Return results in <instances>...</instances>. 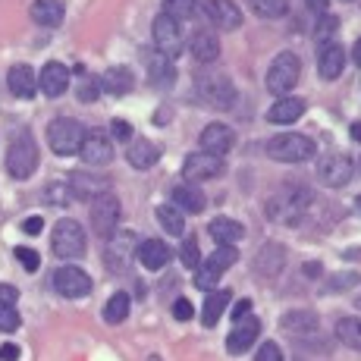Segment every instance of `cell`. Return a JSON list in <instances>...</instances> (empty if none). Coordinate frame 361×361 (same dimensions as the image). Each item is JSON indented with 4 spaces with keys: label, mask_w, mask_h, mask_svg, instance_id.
Listing matches in <instances>:
<instances>
[{
    "label": "cell",
    "mask_w": 361,
    "mask_h": 361,
    "mask_svg": "<svg viewBox=\"0 0 361 361\" xmlns=\"http://www.w3.org/2000/svg\"><path fill=\"white\" fill-rule=\"evenodd\" d=\"M311 204V192L305 185H286L267 201V217L276 224H295Z\"/></svg>",
    "instance_id": "cell-1"
},
{
    "label": "cell",
    "mask_w": 361,
    "mask_h": 361,
    "mask_svg": "<svg viewBox=\"0 0 361 361\" xmlns=\"http://www.w3.org/2000/svg\"><path fill=\"white\" fill-rule=\"evenodd\" d=\"M195 85H198L201 101L211 104L214 110H230L235 104V85L226 79L224 73H217V69H204V73H198Z\"/></svg>",
    "instance_id": "cell-2"
},
{
    "label": "cell",
    "mask_w": 361,
    "mask_h": 361,
    "mask_svg": "<svg viewBox=\"0 0 361 361\" xmlns=\"http://www.w3.org/2000/svg\"><path fill=\"white\" fill-rule=\"evenodd\" d=\"M38 166V145H35V135L29 129H23L16 138H13L10 151H6V170H10L13 179H29Z\"/></svg>",
    "instance_id": "cell-3"
},
{
    "label": "cell",
    "mask_w": 361,
    "mask_h": 361,
    "mask_svg": "<svg viewBox=\"0 0 361 361\" xmlns=\"http://www.w3.org/2000/svg\"><path fill=\"white\" fill-rule=\"evenodd\" d=\"M82 142H85V126L69 116H57V120L47 126V145H51L54 154L69 157V154H79Z\"/></svg>",
    "instance_id": "cell-4"
},
{
    "label": "cell",
    "mask_w": 361,
    "mask_h": 361,
    "mask_svg": "<svg viewBox=\"0 0 361 361\" xmlns=\"http://www.w3.org/2000/svg\"><path fill=\"white\" fill-rule=\"evenodd\" d=\"M267 154L283 164H302L314 157V142L308 135H298V132H280L267 142Z\"/></svg>",
    "instance_id": "cell-5"
},
{
    "label": "cell",
    "mask_w": 361,
    "mask_h": 361,
    "mask_svg": "<svg viewBox=\"0 0 361 361\" xmlns=\"http://www.w3.org/2000/svg\"><path fill=\"white\" fill-rule=\"evenodd\" d=\"M298 75H302V60L293 51H283L274 57V63L267 69V92L274 94H286L295 88Z\"/></svg>",
    "instance_id": "cell-6"
},
{
    "label": "cell",
    "mask_w": 361,
    "mask_h": 361,
    "mask_svg": "<svg viewBox=\"0 0 361 361\" xmlns=\"http://www.w3.org/2000/svg\"><path fill=\"white\" fill-rule=\"evenodd\" d=\"M235 258H239V252H235L233 245H217V252H214L204 264L195 267V286L198 289H214L220 283V276L235 264Z\"/></svg>",
    "instance_id": "cell-7"
},
{
    "label": "cell",
    "mask_w": 361,
    "mask_h": 361,
    "mask_svg": "<svg viewBox=\"0 0 361 361\" xmlns=\"http://www.w3.org/2000/svg\"><path fill=\"white\" fill-rule=\"evenodd\" d=\"M54 255L63 261L82 258L85 255V230L75 220H60L54 226Z\"/></svg>",
    "instance_id": "cell-8"
},
{
    "label": "cell",
    "mask_w": 361,
    "mask_h": 361,
    "mask_svg": "<svg viewBox=\"0 0 361 361\" xmlns=\"http://www.w3.org/2000/svg\"><path fill=\"white\" fill-rule=\"evenodd\" d=\"M116 224H120V198L114 192H104L92 201V230L101 239H114Z\"/></svg>",
    "instance_id": "cell-9"
},
{
    "label": "cell",
    "mask_w": 361,
    "mask_h": 361,
    "mask_svg": "<svg viewBox=\"0 0 361 361\" xmlns=\"http://www.w3.org/2000/svg\"><path fill=\"white\" fill-rule=\"evenodd\" d=\"M226 173L224 157L207 154V151H198V154H189L183 164V176L189 183H204V179H220Z\"/></svg>",
    "instance_id": "cell-10"
},
{
    "label": "cell",
    "mask_w": 361,
    "mask_h": 361,
    "mask_svg": "<svg viewBox=\"0 0 361 361\" xmlns=\"http://www.w3.org/2000/svg\"><path fill=\"white\" fill-rule=\"evenodd\" d=\"M317 179H321L327 189H343L345 183L352 179V161L339 151H330L317 161Z\"/></svg>",
    "instance_id": "cell-11"
},
{
    "label": "cell",
    "mask_w": 361,
    "mask_h": 361,
    "mask_svg": "<svg viewBox=\"0 0 361 361\" xmlns=\"http://www.w3.org/2000/svg\"><path fill=\"white\" fill-rule=\"evenodd\" d=\"M79 154H82V161H85L88 166H107L110 161H114V138H110V132L88 129Z\"/></svg>",
    "instance_id": "cell-12"
},
{
    "label": "cell",
    "mask_w": 361,
    "mask_h": 361,
    "mask_svg": "<svg viewBox=\"0 0 361 361\" xmlns=\"http://www.w3.org/2000/svg\"><path fill=\"white\" fill-rule=\"evenodd\" d=\"M154 47H157V54L166 60H173V57H179L183 54V29H179V23H173L170 16H157L154 19Z\"/></svg>",
    "instance_id": "cell-13"
},
{
    "label": "cell",
    "mask_w": 361,
    "mask_h": 361,
    "mask_svg": "<svg viewBox=\"0 0 361 361\" xmlns=\"http://www.w3.org/2000/svg\"><path fill=\"white\" fill-rule=\"evenodd\" d=\"M204 16L211 19V25H217L220 32H235L242 25V10L233 0H204L201 4Z\"/></svg>",
    "instance_id": "cell-14"
},
{
    "label": "cell",
    "mask_w": 361,
    "mask_h": 361,
    "mask_svg": "<svg viewBox=\"0 0 361 361\" xmlns=\"http://www.w3.org/2000/svg\"><path fill=\"white\" fill-rule=\"evenodd\" d=\"M54 286L66 298H82L92 293V276L82 267H60L57 274H54Z\"/></svg>",
    "instance_id": "cell-15"
},
{
    "label": "cell",
    "mask_w": 361,
    "mask_h": 361,
    "mask_svg": "<svg viewBox=\"0 0 361 361\" xmlns=\"http://www.w3.org/2000/svg\"><path fill=\"white\" fill-rule=\"evenodd\" d=\"M258 333H261L258 317H242V321H235L233 333L226 336V352H230V355H245V352L258 343Z\"/></svg>",
    "instance_id": "cell-16"
},
{
    "label": "cell",
    "mask_w": 361,
    "mask_h": 361,
    "mask_svg": "<svg viewBox=\"0 0 361 361\" xmlns=\"http://www.w3.org/2000/svg\"><path fill=\"white\" fill-rule=\"evenodd\" d=\"M233 145H235V132L226 126V123H211V126L201 129V148H204L207 154L224 157L233 151Z\"/></svg>",
    "instance_id": "cell-17"
},
{
    "label": "cell",
    "mask_w": 361,
    "mask_h": 361,
    "mask_svg": "<svg viewBox=\"0 0 361 361\" xmlns=\"http://www.w3.org/2000/svg\"><path fill=\"white\" fill-rule=\"evenodd\" d=\"M69 192H73L75 198H98L104 192H110V179L107 176H98V173H88V170H79L69 176Z\"/></svg>",
    "instance_id": "cell-18"
},
{
    "label": "cell",
    "mask_w": 361,
    "mask_h": 361,
    "mask_svg": "<svg viewBox=\"0 0 361 361\" xmlns=\"http://www.w3.org/2000/svg\"><path fill=\"white\" fill-rule=\"evenodd\" d=\"M38 88L47 94V98H60V94L69 88V66L57 63V60H51V63H44L38 75Z\"/></svg>",
    "instance_id": "cell-19"
},
{
    "label": "cell",
    "mask_w": 361,
    "mask_h": 361,
    "mask_svg": "<svg viewBox=\"0 0 361 361\" xmlns=\"http://www.w3.org/2000/svg\"><path fill=\"white\" fill-rule=\"evenodd\" d=\"M132 252H135V235H132V233H120L116 239H110L107 255H104V258H107V267L110 270H126Z\"/></svg>",
    "instance_id": "cell-20"
},
{
    "label": "cell",
    "mask_w": 361,
    "mask_h": 361,
    "mask_svg": "<svg viewBox=\"0 0 361 361\" xmlns=\"http://www.w3.org/2000/svg\"><path fill=\"white\" fill-rule=\"evenodd\" d=\"M343 66H345V51L339 44L317 47V73H321V79H339Z\"/></svg>",
    "instance_id": "cell-21"
},
{
    "label": "cell",
    "mask_w": 361,
    "mask_h": 361,
    "mask_svg": "<svg viewBox=\"0 0 361 361\" xmlns=\"http://www.w3.org/2000/svg\"><path fill=\"white\" fill-rule=\"evenodd\" d=\"M189 47H192V57L198 60V63H204V66H211L214 60L220 57V41H217V35L214 32H195L192 35V41H189Z\"/></svg>",
    "instance_id": "cell-22"
},
{
    "label": "cell",
    "mask_w": 361,
    "mask_h": 361,
    "mask_svg": "<svg viewBox=\"0 0 361 361\" xmlns=\"http://www.w3.org/2000/svg\"><path fill=\"white\" fill-rule=\"evenodd\" d=\"M138 261H142L145 270H161L170 264V248H166V242H161V239H145L142 245H138Z\"/></svg>",
    "instance_id": "cell-23"
},
{
    "label": "cell",
    "mask_w": 361,
    "mask_h": 361,
    "mask_svg": "<svg viewBox=\"0 0 361 361\" xmlns=\"http://www.w3.org/2000/svg\"><path fill=\"white\" fill-rule=\"evenodd\" d=\"M126 161L135 166V170H151L157 161H161V148L154 142H145V138H135L126 151Z\"/></svg>",
    "instance_id": "cell-24"
},
{
    "label": "cell",
    "mask_w": 361,
    "mask_h": 361,
    "mask_svg": "<svg viewBox=\"0 0 361 361\" xmlns=\"http://www.w3.org/2000/svg\"><path fill=\"white\" fill-rule=\"evenodd\" d=\"M6 85H10V92L16 98H23V101L35 98V69L25 63H16L10 69V75H6Z\"/></svg>",
    "instance_id": "cell-25"
},
{
    "label": "cell",
    "mask_w": 361,
    "mask_h": 361,
    "mask_svg": "<svg viewBox=\"0 0 361 361\" xmlns=\"http://www.w3.org/2000/svg\"><path fill=\"white\" fill-rule=\"evenodd\" d=\"M283 330L293 333V336H314L321 330V321L311 311H286L283 314Z\"/></svg>",
    "instance_id": "cell-26"
},
{
    "label": "cell",
    "mask_w": 361,
    "mask_h": 361,
    "mask_svg": "<svg viewBox=\"0 0 361 361\" xmlns=\"http://www.w3.org/2000/svg\"><path fill=\"white\" fill-rule=\"evenodd\" d=\"M66 10L60 0H35L32 4V19L38 25H44V29H57L60 23H63Z\"/></svg>",
    "instance_id": "cell-27"
},
{
    "label": "cell",
    "mask_w": 361,
    "mask_h": 361,
    "mask_svg": "<svg viewBox=\"0 0 361 361\" xmlns=\"http://www.w3.org/2000/svg\"><path fill=\"white\" fill-rule=\"evenodd\" d=\"M302 114H305V101L302 98H280L274 107L267 110V120L276 123V126H289V123H295Z\"/></svg>",
    "instance_id": "cell-28"
},
{
    "label": "cell",
    "mask_w": 361,
    "mask_h": 361,
    "mask_svg": "<svg viewBox=\"0 0 361 361\" xmlns=\"http://www.w3.org/2000/svg\"><path fill=\"white\" fill-rule=\"evenodd\" d=\"M173 204H176L183 214H201L207 207V198H204V192L195 189V185H176V189H173Z\"/></svg>",
    "instance_id": "cell-29"
},
{
    "label": "cell",
    "mask_w": 361,
    "mask_h": 361,
    "mask_svg": "<svg viewBox=\"0 0 361 361\" xmlns=\"http://www.w3.org/2000/svg\"><path fill=\"white\" fill-rule=\"evenodd\" d=\"M207 233H211L220 245H233V242H239L242 235H245V226L233 217H214L211 226H207Z\"/></svg>",
    "instance_id": "cell-30"
},
{
    "label": "cell",
    "mask_w": 361,
    "mask_h": 361,
    "mask_svg": "<svg viewBox=\"0 0 361 361\" xmlns=\"http://www.w3.org/2000/svg\"><path fill=\"white\" fill-rule=\"evenodd\" d=\"M230 298H233L230 289H214V293L207 295V302H204V311H201V324H204V327H217V321L224 317Z\"/></svg>",
    "instance_id": "cell-31"
},
{
    "label": "cell",
    "mask_w": 361,
    "mask_h": 361,
    "mask_svg": "<svg viewBox=\"0 0 361 361\" xmlns=\"http://www.w3.org/2000/svg\"><path fill=\"white\" fill-rule=\"evenodd\" d=\"M101 85L107 88L110 94H129L132 85H135V79H132V69L129 66H110L107 73H104Z\"/></svg>",
    "instance_id": "cell-32"
},
{
    "label": "cell",
    "mask_w": 361,
    "mask_h": 361,
    "mask_svg": "<svg viewBox=\"0 0 361 361\" xmlns=\"http://www.w3.org/2000/svg\"><path fill=\"white\" fill-rule=\"evenodd\" d=\"M157 220H161V226L170 235H183L185 233V217H183V211H179V207L161 204V207H157Z\"/></svg>",
    "instance_id": "cell-33"
},
{
    "label": "cell",
    "mask_w": 361,
    "mask_h": 361,
    "mask_svg": "<svg viewBox=\"0 0 361 361\" xmlns=\"http://www.w3.org/2000/svg\"><path fill=\"white\" fill-rule=\"evenodd\" d=\"M339 343H345L349 349H361V317H343L336 324Z\"/></svg>",
    "instance_id": "cell-34"
},
{
    "label": "cell",
    "mask_w": 361,
    "mask_h": 361,
    "mask_svg": "<svg viewBox=\"0 0 361 361\" xmlns=\"http://www.w3.org/2000/svg\"><path fill=\"white\" fill-rule=\"evenodd\" d=\"M248 6L261 19H280L289 13V0H248Z\"/></svg>",
    "instance_id": "cell-35"
},
{
    "label": "cell",
    "mask_w": 361,
    "mask_h": 361,
    "mask_svg": "<svg viewBox=\"0 0 361 361\" xmlns=\"http://www.w3.org/2000/svg\"><path fill=\"white\" fill-rule=\"evenodd\" d=\"M126 317H129V295L126 293L110 295V302L104 305V321L107 324H123Z\"/></svg>",
    "instance_id": "cell-36"
},
{
    "label": "cell",
    "mask_w": 361,
    "mask_h": 361,
    "mask_svg": "<svg viewBox=\"0 0 361 361\" xmlns=\"http://www.w3.org/2000/svg\"><path fill=\"white\" fill-rule=\"evenodd\" d=\"M148 75H151V82L154 85H170L173 82V66H170V60L166 57H148Z\"/></svg>",
    "instance_id": "cell-37"
},
{
    "label": "cell",
    "mask_w": 361,
    "mask_h": 361,
    "mask_svg": "<svg viewBox=\"0 0 361 361\" xmlns=\"http://www.w3.org/2000/svg\"><path fill=\"white\" fill-rule=\"evenodd\" d=\"M164 16H170L173 23H189V19L195 16V4H192V0H166Z\"/></svg>",
    "instance_id": "cell-38"
},
{
    "label": "cell",
    "mask_w": 361,
    "mask_h": 361,
    "mask_svg": "<svg viewBox=\"0 0 361 361\" xmlns=\"http://www.w3.org/2000/svg\"><path fill=\"white\" fill-rule=\"evenodd\" d=\"M336 29H339V19H336V16H330V13H324V16H321V23H317V32H314L317 47L336 44V41H333V35H336Z\"/></svg>",
    "instance_id": "cell-39"
},
{
    "label": "cell",
    "mask_w": 361,
    "mask_h": 361,
    "mask_svg": "<svg viewBox=\"0 0 361 361\" xmlns=\"http://www.w3.org/2000/svg\"><path fill=\"white\" fill-rule=\"evenodd\" d=\"M19 324H23V317H19V311L13 308V305L0 308V333H13V330H19Z\"/></svg>",
    "instance_id": "cell-40"
},
{
    "label": "cell",
    "mask_w": 361,
    "mask_h": 361,
    "mask_svg": "<svg viewBox=\"0 0 361 361\" xmlns=\"http://www.w3.org/2000/svg\"><path fill=\"white\" fill-rule=\"evenodd\" d=\"M98 94H101V82L92 79V75H85V79H82V85H79V101L82 104H92V101H98Z\"/></svg>",
    "instance_id": "cell-41"
},
{
    "label": "cell",
    "mask_w": 361,
    "mask_h": 361,
    "mask_svg": "<svg viewBox=\"0 0 361 361\" xmlns=\"http://www.w3.org/2000/svg\"><path fill=\"white\" fill-rule=\"evenodd\" d=\"M179 258H183L185 267H192L195 270L198 264H201V255H198V242L195 239H185L183 242V252H179Z\"/></svg>",
    "instance_id": "cell-42"
},
{
    "label": "cell",
    "mask_w": 361,
    "mask_h": 361,
    "mask_svg": "<svg viewBox=\"0 0 361 361\" xmlns=\"http://www.w3.org/2000/svg\"><path fill=\"white\" fill-rule=\"evenodd\" d=\"M16 261L19 264H23V267L25 270H32V274H35V270H38L41 267V258H38V252H35V248H16Z\"/></svg>",
    "instance_id": "cell-43"
},
{
    "label": "cell",
    "mask_w": 361,
    "mask_h": 361,
    "mask_svg": "<svg viewBox=\"0 0 361 361\" xmlns=\"http://www.w3.org/2000/svg\"><path fill=\"white\" fill-rule=\"evenodd\" d=\"M173 317H176V321H192V317H195V308H192L189 298H176V302H173Z\"/></svg>",
    "instance_id": "cell-44"
},
{
    "label": "cell",
    "mask_w": 361,
    "mask_h": 361,
    "mask_svg": "<svg viewBox=\"0 0 361 361\" xmlns=\"http://www.w3.org/2000/svg\"><path fill=\"white\" fill-rule=\"evenodd\" d=\"M255 361H283V352L276 343H264L258 349V355H255Z\"/></svg>",
    "instance_id": "cell-45"
},
{
    "label": "cell",
    "mask_w": 361,
    "mask_h": 361,
    "mask_svg": "<svg viewBox=\"0 0 361 361\" xmlns=\"http://www.w3.org/2000/svg\"><path fill=\"white\" fill-rule=\"evenodd\" d=\"M355 283H358V274H339L327 283V293H336V289H343V286H355Z\"/></svg>",
    "instance_id": "cell-46"
},
{
    "label": "cell",
    "mask_w": 361,
    "mask_h": 361,
    "mask_svg": "<svg viewBox=\"0 0 361 361\" xmlns=\"http://www.w3.org/2000/svg\"><path fill=\"white\" fill-rule=\"evenodd\" d=\"M66 185H47V201H51V204H66V201H69V195H66Z\"/></svg>",
    "instance_id": "cell-47"
},
{
    "label": "cell",
    "mask_w": 361,
    "mask_h": 361,
    "mask_svg": "<svg viewBox=\"0 0 361 361\" xmlns=\"http://www.w3.org/2000/svg\"><path fill=\"white\" fill-rule=\"evenodd\" d=\"M16 286H10V283H0V308H6V305H16Z\"/></svg>",
    "instance_id": "cell-48"
},
{
    "label": "cell",
    "mask_w": 361,
    "mask_h": 361,
    "mask_svg": "<svg viewBox=\"0 0 361 361\" xmlns=\"http://www.w3.org/2000/svg\"><path fill=\"white\" fill-rule=\"evenodd\" d=\"M110 132H114V138H123V142H129V138H132V126H129V123H123V120H114Z\"/></svg>",
    "instance_id": "cell-49"
},
{
    "label": "cell",
    "mask_w": 361,
    "mask_h": 361,
    "mask_svg": "<svg viewBox=\"0 0 361 361\" xmlns=\"http://www.w3.org/2000/svg\"><path fill=\"white\" fill-rule=\"evenodd\" d=\"M23 230L29 233V235H38L41 230H44V220H41V217H29V220L23 224Z\"/></svg>",
    "instance_id": "cell-50"
},
{
    "label": "cell",
    "mask_w": 361,
    "mask_h": 361,
    "mask_svg": "<svg viewBox=\"0 0 361 361\" xmlns=\"http://www.w3.org/2000/svg\"><path fill=\"white\" fill-rule=\"evenodd\" d=\"M248 311H252V302H248V298H242V302L233 308V321H242V317H248Z\"/></svg>",
    "instance_id": "cell-51"
},
{
    "label": "cell",
    "mask_w": 361,
    "mask_h": 361,
    "mask_svg": "<svg viewBox=\"0 0 361 361\" xmlns=\"http://www.w3.org/2000/svg\"><path fill=\"white\" fill-rule=\"evenodd\" d=\"M16 358H19V345L6 343L4 349H0V361H16Z\"/></svg>",
    "instance_id": "cell-52"
},
{
    "label": "cell",
    "mask_w": 361,
    "mask_h": 361,
    "mask_svg": "<svg viewBox=\"0 0 361 361\" xmlns=\"http://www.w3.org/2000/svg\"><path fill=\"white\" fill-rule=\"evenodd\" d=\"M305 4H308V10H314V13H327L330 0H305Z\"/></svg>",
    "instance_id": "cell-53"
},
{
    "label": "cell",
    "mask_w": 361,
    "mask_h": 361,
    "mask_svg": "<svg viewBox=\"0 0 361 361\" xmlns=\"http://www.w3.org/2000/svg\"><path fill=\"white\" fill-rule=\"evenodd\" d=\"M352 57H355V63L361 66V38L355 41V51H352Z\"/></svg>",
    "instance_id": "cell-54"
},
{
    "label": "cell",
    "mask_w": 361,
    "mask_h": 361,
    "mask_svg": "<svg viewBox=\"0 0 361 361\" xmlns=\"http://www.w3.org/2000/svg\"><path fill=\"white\" fill-rule=\"evenodd\" d=\"M352 138H355V142H361V123H352Z\"/></svg>",
    "instance_id": "cell-55"
},
{
    "label": "cell",
    "mask_w": 361,
    "mask_h": 361,
    "mask_svg": "<svg viewBox=\"0 0 361 361\" xmlns=\"http://www.w3.org/2000/svg\"><path fill=\"white\" fill-rule=\"evenodd\" d=\"M305 274H308V276H317V264H305Z\"/></svg>",
    "instance_id": "cell-56"
},
{
    "label": "cell",
    "mask_w": 361,
    "mask_h": 361,
    "mask_svg": "<svg viewBox=\"0 0 361 361\" xmlns=\"http://www.w3.org/2000/svg\"><path fill=\"white\" fill-rule=\"evenodd\" d=\"M358 207H361V198H358Z\"/></svg>",
    "instance_id": "cell-57"
},
{
    "label": "cell",
    "mask_w": 361,
    "mask_h": 361,
    "mask_svg": "<svg viewBox=\"0 0 361 361\" xmlns=\"http://www.w3.org/2000/svg\"><path fill=\"white\" fill-rule=\"evenodd\" d=\"M358 166H361V161H358Z\"/></svg>",
    "instance_id": "cell-58"
}]
</instances>
